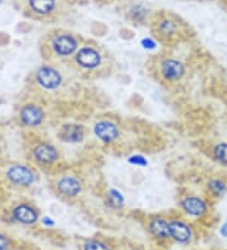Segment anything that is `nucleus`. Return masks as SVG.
I'll return each mask as SVG.
<instances>
[{
    "mask_svg": "<svg viewBox=\"0 0 227 250\" xmlns=\"http://www.w3.org/2000/svg\"><path fill=\"white\" fill-rule=\"evenodd\" d=\"M169 235L170 239L178 244H188L194 236L193 228L188 223L179 219L169 220Z\"/></svg>",
    "mask_w": 227,
    "mask_h": 250,
    "instance_id": "1",
    "label": "nucleus"
},
{
    "mask_svg": "<svg viewBox=\"0 0 227 250\" xmlns=\"http://www.w3.org/2000/svg\"><path fill=\"white\" fill-rule=\"evenodd\" d=\"M182 210L185 211L188 216L203 217L207 215L209 206L205 198L200 196H187L181 201Z\"/></svg>",
    "mask_w": 227,
    "mask_h": 250,
    "instance_id": "2",
    "label": "nucleus"
},
{
    "mask_svg": "<svg viewBox=\"0 0 227 250\" xmlns=\"http://www.w3.org/2000/svg\"><path fill=\"white\" fill-rule=\"evenodd\" d=\"M94 134L103 143L109 144L118 139L120 131H119L118 125L115 123L110 122V120H100L95 124Z\"/></svg>",
    "mask_w": 227,
    "mask_h": 250,
    "instance_id": "3",
    "label": "nucleus"
},
{
    "mask_svg": "<svg viewBox=\"0 0 227 250\" xmlns=\"http://www.w3.org/2000/svg\"><path fill=\"white\" fill-rule=\"evenodd\" d=\"M76 62L80 67L85 70H94L101 64V56L96 49L91 47H83L76 53Z\"/></svg>",
    "mask_w": 227,
    "mask_h": 250,
    "instance_id": "4",
    "label": "nucleus"
},
{
    "mask_svg": "<svg viewBox=\"0 0 227 250\" xmlns=\"http://www.w3.org/2000/svg\"><path fill=\"white\" fill-rule=\"evenodd\" d=\"M162 76L168 81H178L185 76L186 67L178 60L174 58H165L161 63Z\"/></svg>",
    "mask_w": 227,
    "mask_h": 250,
    "instance_id": "5",
    "label": "nucleus"
},
{
    "mask_svg": "<svg viewBox=\"0 0 227 250\" xmlns=\"http://www.w3.org/2000/svg\"><path fill=\"white\" fill-rule=\"evenodd\" d=\"M37 81L44 89L55 90L62 83V77L55 68L44 66V67H41L37 72Z\"/></svg>",
    "mask_w": 227,
    "mask_h": 250,
    "instance_id": "6",
    "label": "nucleus"
},
{
    "mask_svg": "<svg viewBox=\"0 0 227 250\" xmlns=\"http://www.w3.org/2000/svg\"><path fill=\"white\" fill-rule=\"evenodd\" d=\"M149 232L151 236L159 241H165L170 239L169 235V220L163 216H153L148 224Z\"/></svg>",
    "mask_w": 227,
    "mask_h": 250,
    "instance_id": "7",
    "label": "nucleus"
},
{
    "mask_svg": "<svg viewBox=\"0 0 227 250\" xmlns=\"http://www.w3.org/2000/svg\"><path fill=\"white\" fill-rule=\"evenodd\" d=\"M8 178H9L12 182H14L15 185H24L28 186L32 182H34L36 180V176L32 171H30L28 167L24 166H13L8 169Z\"/></svg>",
    "mask_w": 227,
    "mask_h": 250,
    "instance_id": "8",
    "label": "nucleus"
},
{
    "mask_svg": "<svg viewBox=\"0 0 227 250\" xmlns=\"http://www.w3.org/2000/svg\"><path fill=\"white\" fill-rule=\"evenodd\" d=\"M60 137L67 143H80L85 138V128L76 123L64 124L60 130Z\"/></svg>",
    "mask_w": 227,
    "mask_h": 250,
    "instance_id": "9",
    "label": "nucleus"
},
{
    "mask_svg": "<svg viewBox=\"0 0 227 250\" xmlns=\"http://www.w3.org/2000/svg\"><path fill=\"white\" fill-rule=\"evenodd\" d=\"M53 49H55V52L57 55L63 56V57L71 56L77 49V41L72 36H68V34L58 36L53 41Z\"/></svg>",
    "mask_w": 227,
    "mask_h": 250,
    "instance_id": "10",
    "label": "nucleus"
},
{
    "mask_svg": "<svg viewBox=\"0 0 227 250\" xmlns=\"http://www.w3.org/2000/svg\"><path fill=\"white\" fill-rule=\"evenodd\" d=\"M57 189L67 197H76L82 189L81 181L73 176H64L57 182Z\"/></svg>",
    "mask_w": 227,
    "mask_h": 250,
    "instance_id": "11",
    "label": "nucleus"
},
{
    "mask_svg": "<svg viewBox=\"0 0 227 250\" xmlns=\"http://www.w3.org/2000/svg\"><path fill=\"white\" fill-rule=\"evenodd\" d=\"M13 217L21 224H34L38 220V212L27 204L18 205L13 211Z\"/></svg>",
    "mask_w": 227,
    "mask_h": 250,
    "instance_id": "12",
    "label": "nucleus"
},
{
    "mask_svg": "<svg viewBox=\"0 0 227 250\" xmlns=\"http://www.w3.org/2000/svg\"><path fill=\"white\" fill-rule=\"evenodd\" d=\"M21 120L23 124L28 126H37L43 120L42 110L33 105H28L21 111Z\"/></svg>",
    "mask_w": 227,
    "mask_h": 250,
    "instance_id": "13",
    "label": "nucleus"
},
{
    "mask_svg": "<svg viewBox=\"0 0 227 250\" xmlns=\"http://www.w3.org/2000/svg\"><path fill=\"white\" fill-rule=\"evenodd\" d=\"M34 157L41 163H53L58 158V152L51 144H40L34 149Z\"/></svg>",
    "mask_w": 227,
    "mask_h": 250,
    "instance_id": "14",
    "label": "nucleus"
},
{
    "mask_svg": "<svg viewBox=\"0 0 227 250\" xmlns=\"http://www.w3.org/2000/svg\"><path fill=\"white\" fill-rule=\"evenodd\" d=\"M207 188L215 197H224L227 193V183L222 178H211L207 183Z\"/></svg>",
    "mask_w": 227,
    "mask_h": 250,
    "instance_id": "15",
    "label": "nucleus"
},
{
    "mask_svg": "<svg viewBox=\"0 0 227 250\" xmlns=\"http://www.w3.org/2000/svg\"><path fill=\"white\" fill-rule=\"evenodd\" d=\"M212 154H213V158L216 159L217 163L227 166V142H221V143L216 144L213 146Z\"/></svg>",
    "mask_w": 227,
    "mask_h": 250,
    "instance_id": "16",
    "label": "nucleus"
},
{
    "mask_svg": "<svg viewBox=\"0 0 227 250\" xmlns=\"http://www.w3.org/2000/svg\"><path fill=\"white\" fill-rule=\"evenodd\" d=\"M29 3L30 6L37 13H41V14H47L55 6V1L53 0H29Z\"/></svg>",
    "mask_w": 227,
    "mask_h": 250,
    "instance_id": "17",
    "label": "nucleus"
},
{
    "mask_svg": "<svg viewBox=\"0 0 227 250\" xmlns=\"http://www.w3.org/2000/svg\"><path fill=\"white\" fill-rule=\"evenodd\" d=\"M107 201H109L110 208H121L125 205V198L123 193L118 189H110L107 193Z\"/></svg>",
    "mask_w": 227,
    "mask_h": 250,
    "instance_id": "18",
    "label": "nucleus"
},
{
    "mask_svg": "<svg viewBox=\"0 0 227 250\" xmlns=\"http://www.w3.org/2000/svg\"><path fill=\"white\" fill-rule=\"evenodd\" d=\"M82 250H112L107 243L100 239H88L82 245Z\"/></svg>",
    "mask_w": 227,
    "mask_h": 250,
    "instance_id": "19",
    "label": "nucleus"
},
{
    "mask_svg": "<svg viewBox=\"0 0 227 250\" xmlns=\"http://www.w3.org/2000/svg\"><path fill=\"white\" fill-rule=\"evenodd\" d=\"M127 162L130 165L136 166V167H146L148 166V159L144 156H142V154H134V156L129 157Z\"/></svg>",
    "mask_w": 227,
    "mask_h": 250,
    "instance_id": "20",
    "label": "nucleus"
},
{
    "mask_svg": "<svg viewBox=\"0 0 227 250\" xmlns=\"http://www.w3.org/2000/svg\"><path fill=\"white\" fill-rule=\"evenodd\" d=\"M159 28H161V31L163 32L164 34H166V36H169V34H172L176 32V25H174V23H172V21H162L161 25H159Z\"/></svg>",
    "mask_w": 227,
    "mask_h": 250,
    "instance_id": "21",
    "label": "nucleus"
},
{
    "mask_svg": "<svg viewBox=\"0 0 227 250\" xmlns=\"http://www.w3.org/2000/svg\"><path fill=\"white\" fill-rule=\"evenodd\" d=\"M140 44L146 51H153V49L157 48V42L154 40H151V38H143Z\"/></svg>",
    "mask_w": 227,
    "mask_h": 250,
    "instance_id": "22",
    "label": "nucleus"
},
{
    "mask_svg": "<svg viewBox=\"0 0 227 250\" xmlns=\"http://www.w3.org/2000/svg\"><path fill=\"white\" fill-rule=\"evenodd\" d=\"M218 235H220L221 238L227 239V219L225 220L224 223L220 225V228H218Z\"/></svg>",
    "mask_w": 227,
    "mask_h": 250,
    "instance_id": "23",
    "label": "nucleus"
},
{
    "mask_svg": "<svg viewBox=\"0 0 227 250\" xmlns=\"http://www.w3.org/2000/svg\"><path fill=\"white\" fill-rule=\"evenodd\" d=\"M8 248H9V240L4 235L0 234V250H6Z\"/></svg>",
    "mask_w": 227,
    "mask_h": 250,
    "instance_id": "24",
    "label": "nucleus"
},
{
    "mask_svg": "<svg viewBox=\"0 0 227 250\" xmlns=\"http://www.w3.org/2000/svg\"><path fill=\"white\" fill-rule=\"evenodd\" d=\"M42 223H43V225L49 226V228H52V226H55V224H56L55 221H53V220L51 219V217H43Z\"/></svg>",
    "mask_w": 227,
    "mask_h": 250,
    "instance_id": "25",
    "label": "nucleus"
},
{
    "mask_svg": "<svg viewBox=\"0 0 227 250\" xmlns=\"http://www.w3.org/2000/svg\"><path fill=\"white\" fill-rule=\"evenodd\" d=\"M0 1H1V0H0Z\"/></svg>",
    "mask_w": 227,
    "mask_h": 250,
    "instance_id": "26",
    "label": "nucleus"
}]
</instances>
